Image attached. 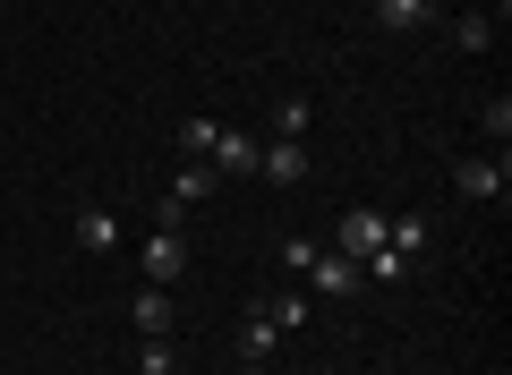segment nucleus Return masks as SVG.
Segmentation results:
<instances>
[{
    "mask_svg": "<svg viewBox=\"0 0 512 375\" xmlns=\"http://www.w3.org/2000/svg\"><path fill=\"white\" fill-rule=\"evenodd\" d=\"M239 375H274V367H265V358H248V367H239Z\"/></svg>",
    "mask_w": 512,
    "mask_h": 375,
    "instance_id": "20",
    "label": "nucleus"
},
{
    "mask_svg": "<svg viewBox=\"0 0 512 375\" xmlns=\"http://www.w3.org/2000/svg\"><path fill=\"white\" fill-rule=\"evenodd\" d=\"M214 128H222V120H180V154H188V162H205V145H214Z\"/></svg>",
    "mask_w": 512,
    "mask_h": 375,
    "instance_id": "16",
    "label": "nucleus"
},
{
    "mask_svg": "<svg viewBox=\"0 0 512 375\" xmlns=\"http://www.w3.org/2000/svg\"><path fill=\"white\" fill-rule=\"evenodd\" d=\"M205 162H214V179H256V137L248 128H214V145H205Z\"/></svg>",
    "mask_w": 512,
    "mask_h": 375,
    "instance_id": "5",
    "label": "nucleus"
},
{
    "mask_svg": "<svg viewBox=\"0 0 512 375\" xmlns=\"http://www.w3.org/2000/svg\"><path fill=\"white\" fill-rule=\"evenodd\" d=\"M274 350H282V324L265 316V307H256V316L239 324V358H274Z\"/></svg>",
    "mask_w": 512,
    "mask_h": 375,
    "instance_id": "10",
    "label": "nucleus"
},
{
    "mask_svg": "<svg viewBox=\"0 0 512 375\" xmlns=\"http://www.w3.org/2000/svg\"><path fill=\"white\" fill-rule=\"evenodd\" d=\"M367 273H376V282H402L410 256H402V248H376V256H367Z\"/></svg>",
    "mask_w": 512,
    "mask_h": 375,
    "instance_id": "18",
    "label": "nucleus"
},
{
    "mask_svg": "<svg viewBox=\"0 0 512 375\" xmlns=\"http://www.w3.org/2000/svg\"><path fill=\"white\" fill-rule=\"evenodd\" d=\"M384 248L419 256V248H427V222H419V214H393V222H384Z\"/></svg>",
    "mask_w": 512,
    "mask_h": 375,
    "instance_id": "13",
    "label": "nucleus"
},
{
    "mask_svg": "<svg viewBox=\"0 0 512 375\" xmlns=\"http://www.w3.org/2000/svg\"><path fill=\"white\" fill-rule=\"evenodd\" d=\"M308 282H316V299H350V290H359V256H325V248H316L308 256Z\"/></svg>",
    "mask_w": 512,
    "mask_h": 375,
    "instance_id": "6",
    "label": "nucleus"
},
{
    "mask_svg": "<svg viewBox=\"0 0 512 375\" xmlns=\"http://www.w3.org/2000/svg\"><path fill=\"white\" fill-rule=\"evenodd\" d=\"M77 239H86L94 256H111V248H120V222H111L103 205H86V214H77Z\"/></svg>",
    "mask_w": 512,
    "mask_h": 375,
    "instance_id": "11",
    "label": "nucleus"
},
{
    "mask_svg": "<svg viewBox=\"0 0 512 375\" xmlns=\"http://www.w3.org/2000/svg\"><path fill=\"white\" fill-rule=\"evenodd\" d=\"M444 0H376V35H419V26H436Z\"/></svg>",
    "mask_w": 512,
    "mask_h": 375,
    "instance_id": "7",
    "label": "nucleus"
},
{
    "mask_svg": "<svg viewBox=\"0 0 512 375\" xmlns=\"http://www.w3.org/2000/svg\"><path fill=\"white\" fill-rule=\"evenodd\" d=\"M453 43H461V52H487V43H495V18H487V9H470V18L453 26Z\"/></svg>",
    "mask_w": 512,
    "mask_h": 375,
    "instance_id": "14",
    "label": "nucleus"
},
{
    "mask_svg": "<svg viewBox=\"0 0 512 375\" xmlns=\"http://www.w3.org/2000/svg\"><path fill=\"white\" fill-rule=\"evenodd\" d=\"M163 197H171V205H205V197H214V162H180Z\"/></svg>",
    "mask_w": 512,
    "mask_h": 375,
    "instance_id": "9",
    "label": "nucleus"
},
{
    "mask_svg": "<svg viewBox=\"0 0 512 375\" xmlns=\"http://www.w3.org/2000/svg\"><path fill=\"white\" fill-rule=\"evenodd\" d=\"M265 316H274L282 333H299V324H308V299H299V290H282V299H265Z\"/></svg>",
    "mask_w": 512,
    "mask_h": 375,
    "instance_id": "15",
    "label": "nucleus"
},
{
    "mask_svg": "<svg viewBox=\"0 0 512 375\" xmlns=\"http://www.w3.org/2000/svg\"><path fill=\"white\" fill-rule=\"evenodd\" d=\"M453 188H461V197H470V205H504V188H512V162L504 154H470V162H461V171H453Z\"/></svg>",
    "mask_w": 512,
    "mask_h": 375,
    "instance_id": "1",
    "label": "nucleus"
},
{
    "mask_svg": "<svg viewBox=\"0 0 512 375\" xmlns=\"http://www.w3.org/2000/svg\"><path fill=\"white\" fill-rule=\"evenodd\" d=\"M256 179H274V188H299V179H308V145H299V137L256 145Z\"/></svg>",
    "mask_w": 512,
    "mask_h": 375,
    "instance_id": "3",
    "label": "nucleus"
},
{
    "mask_svg": "<svg viewBox=\"0 0 512 375\" xmlns=\"http://www.w3.org/2000/svg\"><path fill=\"white\" fill-rule=\"evenodd\" d=\"M128 324H137V333H171V324H180V307H171V290H137V307H128Z\"/></svg>",
    "mask_w": 512,
    "mask_h": 375,
    "instance_id": "8",
    "label": "nucleus"
},
{
    "mask_svg": "<svg viewBox=\"0 0 512 375\" xmlns=\"http://www.w3.org/2000/svg\"><path fill=\"white\" fill-rule=\"evenodd\" d=\"M333 248H342V256H376L384 248V214H376V205H350V214L333 222Z\"/></svg>",
    "mask_w": 512,
    "mask_h": 375,
    "instance_id": "4",
    "label": "nucleus"
},
{
    "mask_svg": "<svg viewBox=\"0 0 512 375\" xmlns=\"http://www.w3.org/2000/svg\"><path fill=\"white\" fill-rule=\"evenodd\" d=\"M137 375H180V350H171V333H146V341H137Z\"/></svg>",
    "mask_w": 512,
    "mask_h": 375,
    "instance_id": "12",
    "label": "nucleus"
},
{
    "mask_svg": "<svg viewBox=\"0 0 512 375\" xmlns=\"http://www.w3.org/2000/svg\"><path fill=\"white\" fill-rule=\"evenodd\" d=\"M487 137H495V154H504V137H512V94H495V103H487Z\"/></svg>",
    "mask_w": 512,
    "mask_h": 375,
    "instance_id": "19",
    "label": "nucleus"
},
{
    "mask_svg": "<svg viewBox=\"0 0 512 375\" xmlns=\"http://www.w3.org/2000/svg\"><path fill=\"white\" fill-rule=\"evenodd\" d=\"M137 265H146L154 290H171V282L188 273V239H180V231H146V256H137Z\"/></svg>",
    "mask_w": 512,
    "mask_h": 375,
    "instance_id": "2",
    "label": "nucleus"
},
{
    "mask_svg": "<svg viewBox=\"0 0 512 375\" xmlns=\"http://www.w3.org/2000/svg\"><path fill=\"white\" fill-rule=\"evenodd\" d=\"M274 137H308V103H299V94H291V103H274Z\"/></svg>",
    "mask_w": 512,
    "mask_h": 375,
    "instance_id": "17",
    "label": "nucleus"
}]
</instances>
